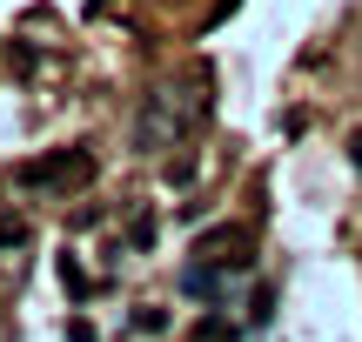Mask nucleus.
Segmentation results:
<instances>
[{
  "instance_id": "nucleus-1",
  "label": "nucleus",
  "mask_w": 362,
  "mask_h": 342,
  "mask_svg": "<svg viewBox=\"0 0 362 342\" xmlns=\"http://www.w3.org/2000/svg\"><path fill=\"white\" fill-rule=\"evenodd\" d=\"M202 114H208V101H202V94L155 88V94L141 101V128H134V141H141L148 155H161V148H175V141H181V134H188Z\"/></svg>"
},
{
  "instance_id": "nucleus-2",
  "label": "nucleus",
  "mask_w": 362,
  "mask_h": 342,
  "mask_svg": "<svg viewBox=\"0 0 362 342\" xmlns=\"http://www.w3.org/2000/svg\"><path fill=\"white\" fill-rule=\"evenodd\" d=\"M94 175H101V161H94V148H54V155H34L13 168V182L34 188V195H67V188H88Z\"/></svg>"
},
{
  "instance_id": "nucleus-3",
  "label": "nucleus",
  "mask_w": 362,
  "mask_h": 342,
  "mask_svg": "<svg viewBox=\"0 0 362 342\" xmlns=\"http://www.w3.org/2000/svg\"><path fill=\"white\" fill-rule=\"evenodd\" d=\"M194 255L215 262V269H255V228L248 222H221V228H208V235L194 242Z\"/></svg>"
},
{
  "instance_id": "nucleus-4",
  "label": "nucleus",
  "mask_w": 362,
  "mask_h": 342,
  "mask_svg": "<svg viewBox=\"0 0 362 342\" xmlns=\"http://www.w3.org/2000/svg\"><path fill=\"white\" fill-rule=\"evenodd\" d=\"M181 295H202V302L221 295V269L215 262H188V269H181Z\"/></svg>"
},
{
  "instance_id": "nucleus-5",
  "label": "nucleus",
  "mask_w": 362,
  "mask_h": 342,
  "mask_svg": "<svg viewBox=\"0 0 362 342\" xmlns=\"http://www.w3.org/2000/svg\"><path fill=\"white\" fill-rule=\"evenodd\" d=\"M188 342H242V329H235L228 316H194L188 322Z\"/></svg>"
},
{
  "instance_id": "nucleus-6",
  "label": "nucleus",
  "mask_w": 362,
  "mask_h": 342,
  "mask_svg": "<svg viewBox=\"0 0 362 342\" xmlns=\"http://www.w3.org/2000/svg\"><path fill=\"white\" fill-rule=\"evenodd\" d=\"M61 282H67V295H88V289H94V276L74 262V255H61Z\"/></svg>"
},
{
  "instance_id": "nucleus-7",
  "label": "nucleus",
  "mask_w": 362,
  "mask_h": 342,
  "mask_svg": "<svg viewBox=\"0 0 362 342\" xmlns=\"http://www.w3.org/2000/svg\"><path fill=\"white\" fill-rule=\"evenodd\" d=\"M21 242H27V222L21 215H0V249H21Z\"/></svg>"
},
{
  "instance_id": "nucleus-8",
  "label": "nucleus",
  "mask_w": 362,
  "mask_h": 342,
  "mask_svg": "<svg viewBox=\"0 0 362 342\" xmlns=\"http://www.w3.org/2000/svg\"><path fill=\"white\" fill-rule=\"evenodd\" d=\"M349 161H356V168H362V128L349 134Z\"/></svg>"
}]
</instances>
